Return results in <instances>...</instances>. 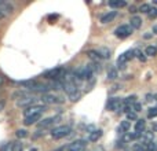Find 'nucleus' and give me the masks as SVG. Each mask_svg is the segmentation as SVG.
Returning <instances> with one entry per match:
<instances>
[{
    "instance_id": "obj_14",
    "label": "nucleus",
    "mask_w": 157,
    "mask_h": 151,
    "mask_svg": "<svg viewBox=\"0 0 157 151\" xmlns=\"http://www.w3.org/2000/svg\"><path fill=\"white\" fill-rule=\"evenodd\" d=\"M102 138V131L101 129H95V131H92V132H90V135H88V142H98L99 139Z\"/></svg>"
},
{
    "instance_id": "obj_34",
    "label": "nucleus",
    "mask_w": 157,
    "mask_h": 151,
    "mask_svg": "<svg viewBox=\"0 0 157 151\" xmlns=\"http://www.w3.org/2000/svg\"><path fill=\"white\" fill-rule=\"evenodd\" d=\"M54 151H65V147H59V149H57V150H54Z\"/></svg>"
},
{
    "instance_id": "obj_28",
    "label": "nucleus",
    "mask_w": 157,
    "mask_h": 151,
    "mask_svg": "<svg viewBox=\"0 0 157 151\" xmlns=\"http://www.w3.org/2000/svg\"><path fill=\"white\" fill-rule=\"evenodd\" d=\"M127 120H128V121H138L135 111H131V113H128L127 114Z\"/></svg>"
},
{
    "instance_id": "obj_4",
    "label": "nucleus",
    "mask_w": 157,
    "mask_h": 151,
    "mask_svg": "<svg viewBox=\"0 0 157 151\" xmlns=\"http://www.w3.org/2000/svg\"><path fill=\"white\" fill-rule=\"evenodd\" d=\"M63 74H65V69L55 68V69H51V70L46 72V73H44V77L48 78V80H52V81H58L59 78H63Z\"/></svg>"
},
{
    "instance_id": "obj_27",
    "label": "nucleus",
    "mask_w": 157,
    "mask_h": 151,
    "mask_svg": "<svg viewBox=\"0 0 157 151\" xmlns=\"http://www.w3.org/2000/svg\"><path fill=\"white\" fill-rule=\"evenodd\" d=\"M13 151H24V146L21 142H14V149Z\"/></svg>"
},
{
    "instance_id": "obj_26",
    "label": "nucleus",
    "mask_w": 157,
    "mask_h": 151,
    "mask_svg": "<svg viewBox=\"0 0 157 151\" xmlns=\"http://www.w3.org/2000/svg\"><path fill=\"white\" fill-rule=\"evenodd\" d=\"M138 10L139 11H141V13H149V11H150V4H147V3H145V4H142L141 6V7H139L138 8Z\"/></svg>"
},
{
    "instance_id": "obj_22",
    "label": "nucleus",
    "mask_w": 157,
    "mask_h": 151,
    "mask_svg": "<svg viewBox=\"0 0 157 151\" xmlns=\"http://www.w3.org/2000/svg\"><path fill=\"white\" fill-rule=\"evenodd\" d=\"M108 78L109 80H116L117 78V70L114 68H110L108 70Z\"/></svg>"
},
{
    "instance_id": "obj_20",
    "label": "nucleus",
    "mask_w": 157,
    "mask_h": 151,
    "mask_svg": "<svg viewBox=\"0 0 157 151\" xmlns=\"http://www.w3.org/2000/svg\"><path fill=\"white\" fill-rule=\"evenodd\" d=\"M145 55H147V57H156L157 55V47L147 46L146 50H145Z\"/></svg>"
},
{
    "instance_id": "obj_3",
    "label": "nucleus",
    "mask_w": 157,
    "mask_h": 151,
    "mask_svg": "<svg viewBox=\"0 0 157 151\" xmlns=\"http://www.w3.org/2000/svg\"><path fill=\"white\" fill-rule=\"evenodd\" d=\"M71 132L72 129L69 125H61V127H57L51 131V138L55 139V140H59V139H63L65 136H68Z\"/></svg>"
},
{
    "instance_id": "obj_21",
    "label": "nucleus",
    "mask_w": 157,
    "mask_h": 151,
    "mask_svg": "<svg viewBox=\"0 0 157 151\" xmlns=\"http://www.w3.org/2000/svg\"><path fill=\"white\" fill-rule=\"evenodd\" d=\"M13 149H14V142H6V143L2 144L0 151H13Z\"/></svg>"
},
{
    "instance_id": "obj_6",
    "label": "nucleus",
    "mask_w": 157,
    "mask_h": 151,
    "mask_svg": "<svg viewBox=\"0 0 157 151\" xmlns=\"http://www.w3.org/2000/svg\"><path fill=\"white\" fill-rule=\"evenodd\" d=\"M132 30L134 29L130 26V25H120V26L114 30V35H116V37H119V39H125V37H128V36H131Z\"/></svg>"
},
{
    "instance_id": "obj_17",
    "label": "nucleus",
    "mask_w": 157,
    "mask_h": 151,
    "mask_svg": "<svg viewBox=\"0 0 157 151\" xmlns=\"http://www.w3.org/2000/svg\"><path fill=\"white\" fill-rule=\"evenodd\" d=\"M145 128H146V122H145V120H138V121L135 122V132L139 133V135H142V133L145 132Z\"/></svg>"
},
{
    "instance_id": "obj_10",
    "label": "nucleus",
    "mask_w": 157,
    "mask_h": 151,
    "mask_svg": "<svg viewBox=\"0 0 157 151\" xmlns=\"http://www.w3.org/2000/svg\"><path fill=\"white\" fill-rule=\"evenodd\" d=\"M36 100L37 99H35L33 96H25V98H22V99L17 100V106H18V107H26L28 109V107L35 105Z\"/></svg>"
},
{
    "instance_id": "obj_30",
    "label": "nucleus",
    "mask_w": 157,
    "mask_h": 151,
    "mask_svg": "<svg viewBox=\"0 0 157 151\" xmlns=\"http://www.w3.org/2000/svg\"><path fill=\"white\" fill-rule=\"evenodd\" d=\"M135 55L138 57V59L141 61V62H145V61H146V57H145V55L142 54V52L139 51V50H138V51H135Z\"/></svg>"
},
{
    "instance_id": "obj_7",
    "label": "nucleus",
    "mask_w": 157,
    "mask_h": 151,
    "mask_svg": "<svg viewBox=\"0 0 157 151\" xmlns=\"http://www.w3.org/2000/svg\"><path fill=\"white\" fill-rule=\"evenodd\" d=\"M59 120V117L58 116H52V117H47V118H43L40 120V121L37 122V128L39 131L40 129H47V128H50L51 125H54L55 122Z\"/></svg>"
},
{
    "instance_id": "obj_29",
    "label": "nucleus",
    "mask_w": 157,
    "mask_h": 151,
    "mask_svg": "<svg viewBox=\"0 0 157 151\" xmlns=\"http://www.w3.org/2000/svg\"><path fill=\"white\" fill-rule=\"evenodd\" d=\"M132 151H146V150H145V147L141 143H136L132 146Z\"/></svg>"
},
{
    "instance_id": "obj_5",
    "label": "nucleus",
    "mask_w": 157,
    "mask_h": 151,
    "mask_svg": "<svg viewBox=\"0 0 157 151\" xmlns=\"http://www.w3.org/2000/svg\"><path fill=\"white\" fill-rule=\"evenodd\" d=\"M123 106H124V102H123L120 98H110L108 100V110L110 111H119V110H123Z\"/></svg>"
},
{
    "instance_id": "obj_9",
    "label": "nucleus",
    "mask_w": 157,
    "mask_h": 151,
    "mask_svg": "<svg viewBox=\"0 0 157 151\" xmlns=\"http://www.w3.org/2000/svg\"><path fill=\"white\" fill-rule=\"evenodd\" d=\"M87 142L86 140H75L68 146V151H86Z\"/></svg>"
},
{
    "instance_id": "obj_36",
    "label": "nucleus",
    "mask_w": 157,
    "mask_h": 151,
    "mask_svg": "<svg viewBox=\"0 0 157 151\" xmlns=\"http://www.w3.org/2000/svg\"><path fill=\"white\" fill-rule=\"evenodd\" d=\"M153 32H155V33H157V25H156L155 28H153Z\"/></svg>"
},
{
    "instance_id": "obj_1",
    "label": "nucleus",
    "mask_w": 157,
    "mask_h": 151,
    "mask_svg": "<svg viewBox=\"0 0 157 151\" xmlns=\"http://www.w3.org/2000/svg\"><path fill=\"white\" fill-rule=\"evenodd\" d=\"M63 89H65L66 95L69 96V99H71L72 102H76V100L80 99L81 94L78 92L75 76H66L65 81H63Z\"/></svg>"
},
{
    "instance_id": "obj_19",
    "label": "nucleus",
    "mask_w": 157,
    "mask_h": 151,
    "mask_svg": "<svg viewBox=\"0 0 157 151\" xmlns=\"http://www.w3.org/2000/svg\"><path fill=\"white\" fill-rule=\"evenodd\" d=\"M87 54H88V57L91 58L92 61H95V62H98V61L102 59V57H101L99 51H95V50H91V51H88Z\"/></svg>"
},
{
    "instance_id": "obj_15",
    "label": "nucleus",
    "mask_w": 157,
    "mask_h": 151,
    "mask_svg": "<svg viewBox=\"0 0 157 151\" xmlns=\"http://www.w3.org/2000/svg\"><path fill=\"white\" fill-rule=\"evenodd\" d=\"M130 26L132 28V29H139V28L142 26V18L138 15H134L132 18L130 19Z\"/></svg>"
},
{
    "instance_id": "obj_2",
    "label": "nucleus",
    "mask_w": 157,
    "mask_h": 151,
    "mask_svg": "<svg viewBox=\"0 0 157 151\" xmlns=\"http://www.w3.org/2000/svg\"><path fill=\"white\" fill-rule=\"evenodd\" d=\"M94 74V69H92L91 65H84V66H78V68L75 70V78L76 80H90Z\"/></svg>"
},
{
    "instance_id": "obj_12",
    "label": "nucleus",
    "mask_w": 157,
    "mask_h": 151,
    "mask_svg": "<svg viewBox=\"0 0 157 151\" xmlns=\"http://www.w3.org/2000/svg\"><path fill=\"white\" fill-rule=\"evenodd\" d=\"M116 17H117V11L116 10L109 11V13L103 14V15L101 17V22H102V24H109V22H112Z\"/></svg>"
},
{
    "instance_id": "obj_31",
    "label": "nucleus",
    "mask_w": 157,
    "mask_h": 151,
    "mask_svg": "<svg viewBox=\"0 0 157 151\" xmlns=\"http://www.w3.org/2000/svg\"><path fill=\"white\" fill-rule=\"evenodd\" d=\"M147 15H149L150 18H156V17H157V8L150 7V11L147 13Z\"/></svg>"
},
{
    "instance_id": "obj_13",
    "label": "nucleus",
    "mask_w": 157,
    "mask_h": 151,
    "mask_svg": "<svg viewBox=\"0 0 157 151\" xmlns=\"http://www.w3.org/2000/svg\"><path fill=\"white\" fill-rule=\"evenodd\" d=\"M40 120H41V114H37V116H30V117H26V118L24 120V124L26 125V127H29V125L37 124Z\"/></svg>"
},
{
    "instance_id": "obj_33",
    "label": "nucleus",
    "mask_w": 157,
    "mask_h": 151,
    "mask_svg": "<svg viewBox=\"0 0 157 151\" xmlns=\"http://www.w3.org/2000/svg\"><path fill=\"white\" fill-rule=\"evenodd\" d=\"M2 4H3V2H0V19L4 18V17H6V14L3 13V10H2Z\"/></svg>"
},
{
    "instance_id": "obj_11",
    "label": "nucleus",
    "mask_w": 157,
    "mask_h": 151,
    "mask_svg": "<svg viewBox=\"0 0 157 151\" xmlns=\"http://www.w3.org/2000/svg\"><path fill=\"white\" fill-rule=\"evenodd\" d=\"M44 103H48V105H54V103H62L63 99L58 95H51V94H44L43 98H41Z\"/></svg>"
},
{
    "instance_id": "obj_18",
    "label": "nucleus",
    "mask_w": 157,
    "mask_h": 151,
    "mask_svg": "<svg viewBox=\"0 0 157 151\" xmlns=\"http://www.w3.org/2000/svg\"><path fill=\"white\" fill-rule=\"evenodd\" d=\"M109 6H110L112 8H123L127 6V2H125V0H110Z\"/></svg>"
},
{
    "instance_id": "obj_40",
    "label": "nucleus",
    "mask_w": 157,
    "mask_h": 151,
    "mask_svg": "<svg viewBox=\"0 0 157 151\" xmlns=\"http://www.w3.org/2000/svg\"><path fill=\"white\" fill-rule=\"evenodd\" d=\"M153 3H155V4H157V0H155V2H153Z\"/></svg>"
},
{
    "instance_id": "obj_32",
    "label": "nucleus",
    "mask_w": 157,
    "mask_h": 151,
    "mask_svg": "<svg viewBox=\"0 0 157 151\" xmlns=\"http://www.w3.org/2000/svg\"><path fill=\"white\" fill-rule=\"evenodd\" d=\"M132 110L135 111V113H139V111L142 110V106H141V103H138V102H136V103H134V105H132Z\"/></svg>"
},
{
    "instance_id": "obj_23",
    "label": "nucleus",
    "mask_w": 157,
    "mask_h": 151,
    "mask_svg": "<svg viewBox=\"0 0 157 151\" xmlns=\"http://www.w3.org/2000/svg\"><path fill=\"white\" fill-rule=\"evenodd\" d=\"M99 54H101V57L105 58V59H109V58H110V51H109L108 48H101Z\"/></svg>"
},
{
    "instance_id": "obj_24",
    "label": "nucleus",
    "mask_w": 157,
    "mask_h": 151,
    "mask_svg": "<svg viewBox=\"0 0 157 151\" xmlns=\"http://www.w3.org/2000/svg\"><path fill=\"white\" fill-rule=\"evenodd\" d=\"M15 136H17L18 139H25V138L28 136V132H26L25 129H18V131L15 132Z\"/></svg>"
},
{
    "instance_id": "obj_16",
    "label": "nucleus",
    "mask_w": 157,
    "mask_h": 151,
    "mask_svg": "<svg viewBox=\"0 0 157 151\" xmlns=\"http://www.w3.org/2000/svg\"><path fill=\"white\" fill-rule=\"evenodd\" d=\"M130 127H131V124H130V121H128V120H125V121H121V122H120V125H119V128H117V132H119L120 135H123V133H127L128 129H130Z\"/></svg>"
},
{
    "instance_id": "obj_35",
    "label": "nucleus",
    "mask_w": 157,
    "mask_h": 151,
    "mask_svg": "<svg viewBox=\"0 0 157 151\" xmlns=\"http://www.w3.org/2000/svg\"><path fill=\"white\" fill-rule=\"evenodd\" d=\"M146 100H152V95H146Z\"/></svg>"
},
{
    "instance_id": "obj_37",
    "label": "nucleus",
    "mask_w": 157,
    "mask_h": 151,
    "mask_svg": "<svg viewBox=\"0 0 157 151\" xmlns=\"http://www.w3.org/2000/svg\"><path fill=\"white\" fill-rule=\"evenodd\" d=\"M153 129H155L156 132H157V124H155V125H153Z\"/></svg>"
},
{
    "instance_id": "obj_39",
    "label": "nucleus",
    "mask_w": 157,
    "mask_h": 151,
    "mask_svg": "<svg viewBox=\"0 0 157 151\" xmlns=\"http://www.w3.org/2000/svg\"><path fill=\"white\" fill-rule=\"evenodd\" d=\"M30 151H39L37 149H32V150H30Z\"/></svg>"
},
{
    "instance_id": "obj_25",
    "label": "nucleus",
    "mask_w": 157,
    "mask_h": 151,
    "mask_svg": "<svg viewBox=\"0 0 157 151\" xmlns=\"http://www.w3.org/2000/svg\"><path fill=\"white\" fill-rule=\"evenodd\" d=\"M157 117V107H150L147 110V118H155Z\"/></svg>"
},
{
    "instance_id": "obj_38",
    "label": "nucleus",
    "mask_w": 157,
    "mask_h": 151,
    "mask_svg": "<svg viewBox=\"0 0 157 151\" xmlns=\"http://www.w3.org/2000/svg\"><path fill=\"white\" fill-rule=\"evenodd\" d=\"M2 83H3V78H2V77H0V85H2Z\"/></svg>"
},
{
    "instance_id": "obj_8",
    "label": "nucleus",
    "mask_w": 157,
    "mask_h": 151,
    "mask_svg": "<svg viewBox=\"0 0 157 151\" xmlns=\"http://www.w3.org/2000/svg\"><path fill=\"white\" fill-rule=\"evenodd\" d=\"M44 111V106L41 105H33L30 106V107L25 109L24 110V117L26 118V117H30V116H37V114H43Z\"/></svg>"
}]
</instances>
